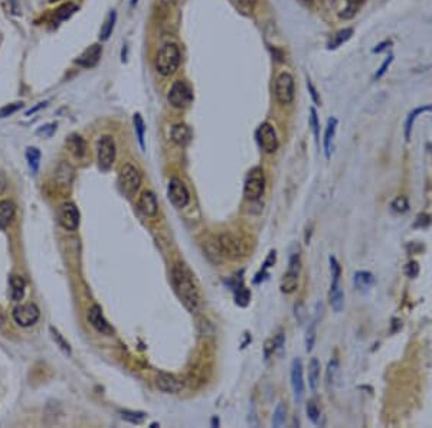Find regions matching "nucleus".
<instances>
[{"label":"nucleus","mask_w":432,"mask_h":428,"mask_svg":"<svg viewBox=\"0 0 432 428\" xmlns=\"http://www.w3.org/2000/svg\"><path fill=\"white\" fill-rule=\"evenodd\" d=\"M337 373H339V361L336 358H333L327 365V381L328 384H336Z\"/></svg>","instance_id":"42"},{"label":"nucleus","mask_w":432,"mask_h":428,"mask_svg":"<svg viewBox=\"0 0 432 428\" xmlns=\"http://www.w3.org/2000/svg\"><path fill=\"white\" fill-rule=\"evenodd\" d=\"M77 10H78V6L74 5V3L65 5V6H62V8L56 12V22H62L65 19H68V17L71 16L74 12H77Z\"/></svg>","instance_id":"39"},{"label":"nucleus","mask_w":432,"mask_h":428,"mask_svg":"<svg viewBox=\"0 0 432 428\" xmlns=\"http://www.w3.org/2000/svg\"><path fill=\"white\" fill-rule=\"evenodd\" d=\"M15 205L10 201L0 202V229H6L15 218Z\"/></svg>","instance_id":"25"},{"label":"nucleus","mask_w":432,"mask_h":428,"mask_svg":"<svg viewBox=\"0 0 432 428\" xmlns=\"http://www.w3.org/2000/svg\"><path fill=\"white\" fill-rule=\"evenodd\" d=\"M49 331H51V336H52V339H54V342H55L56 345L61 347L66 355H71V346H69V343L64 339V336L56 330L55 327H49Z\"/></svg>","instance_id":"36"},{"label":"nucleus","mask_w":432,"mask_h":428,"mask_svg":"<svg viewBox=\"0 0 432 428\" xmlns=\"http://www.w3.org/2000/svg\"><path fill=\"white\" fill-rule=\"evenodd\" d=\"M265 192L264 172L259 168H255L249 172L248 178L244 185V196L248 201H258Z\"/></svg>","instance_id":"8"},{"label":"nucleus","mask_w":432,"mask_h":428,"mask_svg":"<svg viewBox=\"0 0 432 428\" xmlns=\"http://www.w3.org/2000/svg\"><path fill=\"white\" fill-rule=\"evenodd\" d=\"M156 385L164 394H177L183 389V382L179 379L177 376L166 372H159L157 378H156Z\"/></svg>","instance_id":"17"},{"label":"nucleus","mask_w":432,"mask_h":428,"mask_svg":"<svg viewBox=\"0 0 432 428\" xmlns=\"http://www.w3.org/2000/svg\"><path fill=\"white\" fill-rule=\"evenodd\" d=\"M172 284L183 306L190 313H196L200 306V294L190 271L184 264H175L172 267Z\"/></svg>","instance_id":"1"},{"label":"nucleus","mask_w":432,"mask_h":428,"mask_svg":"<svg viewBox=\"0 0 432 428\" xmlns=\"http://www.w3.org/2000/svg\"><path fill=\"white\" fill-rule=\"evenodd\" d=\"M218 425H219V420L213 417V418H212V427H218Z\"/></svg>","instance_id":"59"},{"label":"nucleus","mask_w":432,"mask_h":428,"mask_svg":"<svg viewBox=\"0 0 432 428\" xmlns=\"http://www.w3.org/2000/svg\"><path fill=\"white\" fill-rule=\"evenodd\" d=\"M388 45H391V42H389V41L382 42V43H379V45H377L376 48H373V51H372V52H373V54H379V52H382L383 49L388 48Z\"/></svg>","instance_id":"54"},{"label":"nucleus","mask_w":432,"mask_h":428,"mask_svg":"<svg viewBox=\"0 0 432 428\" xmlns=\"http://www.w3.org/2000/svg\"><path fill=\"white\" fill-rule=\"evenodd\" d=\"M425 113H432V104H426L424 105V107H418L414 111H411V113L408 114V117H406V120H405V129H403V131H405V138H406V140L411 138V133H412V129H414V124H415L416 118Z\"/></svg>","instance_id":"23"},{"label":"nucleus","mask_w":432,"mask_h":428,"mask_svg":"<svg viewBox=\"0 0 432 428\" xmlns=\"http://www.w3.org/2000/svg\"><path fill=\"white\" fill-rule=\"evenodd\" d=\"M392 210H395L396 213H406L409 210V202L405 196H398L393 199L392 205H391Z\"/></svg>","instance_id":"40"},{"label":"nucleus","mask_w":432,"mask_h":428,"mask_svg":"<svg viewBox=\"0 0 432 428\" xmlns=\"http://www.w3.org/2000/svg\"><path fill=\"white\" fill-rule=\"evenodd\" d=\"M137 2H138V0H131V6H134Z\"/></svg>","instance_id":"60"},{"label":"nucleus","mask_w":432,"mask_h":428,"mask_svg":"<svg viewBox=\"0 0 432 428\" xmlns=\"http://www.w3.org/2000/svg\"><path fill=\"white\" fill-rule=\"evenodd\" d=\"M256 140L258 143L261 146V149L264 150L265 153L272 154L275 153L278 150V137H277V133H275V129L272 127V124L270 123H262L258 130H256Z\"/></svg>","instance_id":"12"},{"label":"nucleus","mask_w":432,"mask_h":428,"mask_svg":"<svg viewBox=\"0 0 432 428\" xmlns=\"http://www.w3.org/2000/svg\"><path fill=\"white\" fill-rule=\"evenodd\" d=\"M235 299H236V304H239V306L245 307L249 303V300H251V293H249L248 289H245V287H241V289H238V290H236Z\"/></svg>","instance_id":"43"},{"label":"nucleus","mask_w":432,"mask_h":428,"mask_svg":"<svg viewBox=\"0 0 432 428\" xmlns=\"http://www.w3.org/2000/svg\"><path fill=\"white\" fill-rule=\"evenodd\" d=\"M10 287H12V299L13 301H19L23 299L25 287L26 283L20 275H12L10 277Z\"/></svg>","instance_id":"29"},{"label":"nucleus","mask_w":432,"mask_h":428,"mask_svg":"<svg viewBox=\"0 0 432 428\" xmlns=\"http://www.w3.org/2000/svg\"><path fill=\"white\" fill-rule=\"evenodd\" d=\"M65 145L69 149V152H71L75 157H78V159L84 157L85 153H87V143H85V140L81 137V136H78V134H71L69 137L66 138Z\"/></svg>","instance_id":"22"},{"label":"nucleus","mask_w":432,"mask_h":428,"mask_svg":"<svg viewBox=\"0 0 432 428\" xmlns=\"http://www.w3.org/2000/svg\"><path fill=\"white\" fill-rule=\"evenodd\" d=\"M300 273H301V258L298 251L291 252L290 259H288V268L285 271V274L281 280V291L290 294L293 291H296L297 286H298V278H300Z\"/></svg>","instance_id":"6"},{"label":"nucleus","mask_w":432,"mask_h":428,"mask_svg":"<svg viewBox=\"0 0 432 428\" xmlns=\"http://www.w3.org/2000/svg\"><path fill=\"white\" fill-rule=\"evenodd\" d=\"M12 316H13V320L19 326L29 327V326H33L39 320L40 312L36 304L28 303V304H20V306L15 307L13 312H12Z\"/></svg>","instance_id":"14"},{"label":"nucleus","mask_w":432,"mask_h":428,"mask_svg":"<svg viewBox=\"0 0 432 428\" xmlns=\"http://www.w3.org/2000/svg\"><path fill=\"white\" fill-rule=\"evenodd\" d=\"M275 352V345H274V339H270L265 342L264 346V355L265 359H270V356Z\"/></svg>","instance_id":"49"},{"label":"nucleus","mask_w":432,"mask_h":428,"mask_svg":"<svg viewBox=\"0 0 432 428\" xmlns=\"http://www.w3.org/2000/svg\"><path fill=\"white\" fill-rule=\"evenodd\" d=\"M133 123H134V130H136L137 138H138V145L141 149H146V143H144V134H146V124H144L143 117L141 114L136 113L133 115Z\"/></svg>","instance_id":"32"},{"label":"nucleus","mask_w":432,"mask_h":428,"mask_svg":"<svg viewBox=\"0 0 432 428\" xmlns=\"http://www.w3.org/2000/svg\"><path fill=\"white\" fill-rule=\"evenodd\" d=\"M275 259H277V252H275V251H271V252H270V255H268V258L265 259L264 270H267V268H270V267L274 266V264H275Z\"/></svg>","instance_id":"51"},{"label":"nucleus","mask_w":432,"mask_h":428,"mask_svg":"<svg viewBox=\"0 0 432 428\" xmlns=\"http://www.w3.org/2000/svg\"><path fill=\"white\" fill-rule=\"evenodd\" d=\"M172 140L179 146H187L192 140V130L183 123L175 124L172 129Z\"/></svg>","instance_id":"21"},{"label":"nucleus","mask_w":432,"mask_h":428,"mask_svg":"<svg viewBox=\"0 0 432 428\" xmlns=\"http://www.w3.org/2000/svg\"><path fill=\"white\" fill-rule=\"evenodd\" d=\"M6 187H8V179H6L3 172H0V195L6 191Z\"/></svg>","instance_id":"53"},{"label":"nucleus","mask_w":432,"mask_h":428,"mask_svg":"<svg viewBox=\"0 0 432 428\" xmlns=\"http://www.w3.org/2000/svg\"><path fill=\"white\" fill-rule=\"evenodd\" d=\"M238 2H239L242 6H248V8L249 6H254L256 3V0H238Z\"/></svg>","instance_id":"55"},{"label":"nucleus","mask_w":432,"mask_h":428,"mask_svg":"<svg viewBox=\"0 0 432 428\" xmlns=\"http://www.w3.org/2000/svg\"><path fill=\"white\" fill-rule=\"evenodd\" d=\"M393 55H389V57L386 58V59H385L383 61V64L380 65V68H379V71H377L376 73V75H375V78H376V80H379V78H382V77H383L385 74H386V71H388V68H389V66H391V64H392L393 62Z\"/></svg>","instance_id":"45"},{"label":"nucleus","mask_w":432,"mask_h":428,"mask_svg":"<svg viewBox=\"0 0 432 428\" xmlns=\"http://www.w3.org/2000/svg\"><path fill=\"white\" fill-rule=\"evenodd\" d=\"M160 2L163 6H172V5H175L176 0H160Z\"/></svg>","instance_id":"57"},{"label":"nucleus","mask_w":432,"mask_h":428,"mask_svg":"<svg viewBox=\"0 0 432 428\" xmlns=\"http://www.w3.org/2000/svg\"><path fill=\"white\" fill-rule=\"evenodd\" d=\"M118 185L123 189L124 194L128 196H133L141 186V175L136 169V166H133L131 163L124 164L120 170L118 175Z\"/></svg>","instance_id":"7"},{"label":"nucleus","mask_w":432,"mask_h":428,"mask_svg":"<svg viewBox=\"0 0 432 428\" xmlns=\"http://www.w3.org/2000/svg\"><path fill=\"white\" fill-rule=\"evenodd\" d=\"M51 3H55V2H59V0H49Z\"/></svg>","instance_id":"62"},{"label":"nucleus","mask_w":432,"mask_h":428,"mask_svg":"<svg viewBox=\"0 0 432 428\" xmlns=\"http://www.w3.org/2000/svg\"><path fill=\"white\" fill-rule=\"evenodd\" d=\"M305 412H307L308 420L311 421L313 424H319V421H320V410H319V407H317V404L314 401H308L307 402Z\"/></svg>","instance_id":"38"},{"label":"nucleus","mask_w":432,"mask_h":428,"mask_svg":"<svg viewBox=\"0 0 432 428\" xmlns=\"http://www.w3.org/2000/svg\"><path fill=\"white\" fill-rule=\"evenodd\" d=\"M167 196L170 199L172 205L175 208H186L189 202H190V194H189V189L186 187L183 182L180 179L177 178H172L170 182H169V187H167Z\"/></svg>","instance_id":"10"},{"label":"nucleus","mask_w":432,"mask_h":428,"mask_svg":"<svg viewBox=\"0 0 432 428\" xmlns=\"http://www.w3.org/2000/svg\"><path fill=\"white\" fill-rule=\"evenodd\" d=\"M180 51L175 43H166L163 45L156 58V69L163 75L169 77L176 73L179 65H180Z\"/></svg>","instance_id":"2"},{"label":"nucleus","mask_w":432,"mask_h":428,"mask_svg":"<svg viewBox=\"0 0 432 428\" xmlns=\"http://www.w3.org/2000/svg\"><path fill=\"white\" fill-rule=\"evenodd\" d=\"M157 425H159V424H157V422H153V424H152V428H156V427H157Z\"/></svg>","instance_id":"61"},{"label":"nucleus","mask_w":432,"mask_h":428,"mask_svg":"<svg viewBox=\"0 0 432 428\" xmlns=\"http://www.w3.org/2000/svg\"><path fill=\"white\" fill-rule=\"evenodd\" d=\"M137 208L143 213L144 217L147 218H154L159 212V203H157V198L156 195L153 194L152 191H144L143 194L140 195L138 202H137Z\"/></svg>","instance_id":"18"},{"label":"nucleus","mask_w":432,"mask_h":428,"mask_svg":"<svg viewBox=\"0 0 432 428\" xmlns=\"http://www.w3.org/2000/svg\"><path fill=\"white\" fill-rule=\"evenodd\" d=\"M310 126H311L313 134L316 137V141L319 143V138H320V122H319V115H317L316 108L310 110Z\"/></svg>","instance_id":"41"},{"label":"nucleus","mask_w":432,"mask_h":428,"mask_svg":"<svg viewBox=\"0 0 432 428\" xmlns=\"http://www.w3.org/2000/svg\"><path fill=\"white\" fill-rule=\"evenodd\" d=\"M285 420H287V407L282 404L277 405L275 408V412H274V417H272V427L280 428L285 424Z\"/></svg>","instance_id":"34"},{"label":"nucleus","mask_w":432,"mask_h":428,"mask_svg":"<svg viewBox=\"0 0 432 428\" xmlns=\"http://www.w3.org/2000/svg\"><path fill=\"white\" fill-rule=\"evenodd\" d=\"M319 384H320V362L317 361V358H311L308 364V387L313 392H316Z\"/></svg>","instance_id":"26"},{"label":"nucleus","mask_w":432,"mask_h":428,"mask_svg":"<svg viewBox=\"0 0 432 428\" xmlns=\"http://www.w3.org/2000/svg\"><path fill=\"white\" fill-rule=\"evenodd\" d=\"M353 283L360 293H366L375 286L376 280H375V275L372 274L370 271H357V273H354Z\"/></svg>","instance_id":"20"},{"label":"nucleus","mask_w":432,"mask_h":428,"mask_svg":"<svg viewBox=\"0 0 432 428\" xmlns=\"http://www.w3.org/2000/svg\"><path fill=\"white\" fill-rule=\"evenodd\" d=\"M405 273H406V275L411 277V278H415L416 275L419 274V266H418V263H416V261H411L408 266H406Z\"/></svg>","instance_id":"47"},{"label":"nucleus","mask_w":432,"mask_h":428,"mask_svg":"<svg viewBox=\"0 0 432 428\" xmlns=\"http://www.w3.org/2000/svg\"><path fill=\"white\" fill-rule=\"evenodd\" d=\"M353 28H346V29H342V31H339V32L333 36V39L328 42V49H336L339 48L340 45H343L344 42H347L350 38H352L353 35Z\"/></svg>","instance_id":"30"},{"label":"nucleus","mask_w":432,"mask_h":428,"mask_svg":"<svg viewBox=\"0 0 432 428\" xmlns=\"http://www.w3.org/2000/svg\"><path fill=\"white\" fill-rule=\"evenodd\" d=\"M5 324H6V316H5V313H3V310L0 308V329H2Z\"/></svg>","instance_id":"56"},{"label":"nucleus","mask_w":432,"mask_h":428,"mask_svg":"<svg viewBox=\"0 0 432 428\" xmlns=\"http://www.w3.org/2000/svg\"><path fill=\"white\" fill-rule=\"evenodd\" d=\"M121 418L124 421H128V422H131V424H141L144 420H146V417H147V414L143 411H130V410H124V411H121Z\"/></svg>","instance_id":"35"},{"label":"nucleus","mask_w":432,"mask_h":428,"mask_svg":"<svg viewBox=\"0 0 432 428\" xmlns=\"http://www.w3.org/2000/svg\"><path fill=\"white\" fill-rule=\"evenodd\" d=\"M291 387H293V394L297 404H301L304 399L305 385L304 378H303V362L300 358H297L291 364Z\"/></svg>","instance_id":"15"},{"label":"nucleus","mask_w":432,"mask_h":428,"mask_svg":"<svg viewBox=\"0 0 432 428\" xmlns=\"http://www.w3.org/2000/svg\"><path fill=\"white\" fill-rule=\"evenodd\" d=\"M205 252L213 264H221L225 258L218 241H208L205 244Z\"/></svg>","instance_id":"27"},{"label":"nucleus","mask_w":432,"mask_h":428,"mask_svg":"<svg viewBox=\"0 0 432 428\" xmlns=\"http://www.w3.org/2000/svg\"><path fill=\"white\" fill-rule=\"evenodd\" d=\"M337 118L336 117H331L327 120V127H326V133H324V140H323V147H324V154H326V159H330L331 156V143H333V138H334V134H336L337 130Z\"/></svg>","instance_id":"24"},{"label":"nucleus","mask_w":432,"mask_h":428,"mask_svg":"<svg viewBox=\"0 0 432 428\" xmlns=\"http://www.w3.org/2000/svg\"><path fill=\"white\" fill-rule=\"evenodd\" d=\"M284 342H285V336L284 333L280 331L275 338H274V345H275V350H281L282 346H284Z\"/></svg>","instance_id":"50"},{"label":"nucleus","mask_w":432,"mask_h":428,"mask_svg":"<svg viewBox=\"0 0 432 428\" xmlns=\"http://www.w3.org/2000/svg\"><path fill=\"white\" fill-rule=\"evenodd\" d=\"M316 335H317V323L311 322V324L307 327V333H305V350L311 352L314 343H316Z\"/></svg>","instance_id":"37"},{"label":"nucleus","mask_w":432,"mask_h":428,"mask_svg":"<svg viewBox=\"0 0 432 428\" xmlns=\"http://www.w3.org/2000/svg\"><path fill=\"white\" fill-rule=\"evenodd\" d=\"M48 105V101H42V103H39L38 105H35L33 108H31V110H28L26 111V115H32V114H35L36 111H39L40 108H45Z\"/></svg>","instance_id":"52"},{"label":"nucleus","mask_w":432,"mask_h":428,"mask_svg":"<svg viewBox=\"0 0 432 428\" xmlns=\"http://www.w3.org/2000/svg\"><path fill=\"white\" fill-rule=\"evenodd\" d=\"M58 221L68 231H77L80 228L81 215L77 205L72 202H65L58 209Z\"/></svg>","instance_id":"13"},{"label":"nucleus","mask_w":432,"mask_h":428,"mask_svg":"<svg viewBox=\"0 0 432 428\" xmlns=\"http://www.w3.org/2000/svg\"><path fill=\"white\" fill-rule=\"evenodd\" d=\"M298 2H301V3H303V5H305V6H311L314 0H298Z\"/></svg>","instance_id":"58"},{"label":"nucleus","mask_w":432,"mask_h":428,"mask_svg":"<svg viewBox=\"0 0 432 428\" xmlns=\"http://www.w3.org/2000/svg\"><path fill=\"white\" fill-rule=\"evenodd\" d=\"M330 273H331V286H330V293H328V300H330V306L331 308L340 313L343 308L344 303V291L342 284H340V277H342V267L340 263L337 261L336 257H330Z\"/></svg>","instance_id":"3"},{"label":"nucleus","mask_w":432,"mask_h":428,"mask_svg":"<svg viewBox=\"0 0 432 428\" xmlns=\"http://www.w3.org/2000/svg\"><path fill=\"white\" fill-rule=\"evenodd\" d=\"M275 97L280 104H291L294 100V78L288 73H281L275 80Z\"/></svg>","instance_id":"11"},{"label":"nucleus","mask_w":432,"mask_h":428,"mask_svg":"<svg viewBox=\"0 0 432 428\" xmlns=\"http://www.w3.org/2000/svg\"><path fill=\"white\" fill-rule=\"evenodd\" d=\"M26 160L29 163V168L33 173H36L39 169V162H40V152L39 149L36 147H28L26 150Z\"/></svg>","instance_id":"33"},{"label":"nucleus","mask_w":432,"mask_h":428,"mask_svg":"<svg viewBox=\"0 0 432 428\" xmlns=\"http://www.w3.org/2000/svg\"><path fill=\"white\" fill-rule=\"evenodd\" d=\"M307 88H308V91H310V96H311L313 101H314V104L316 105H320L321 104V100L320 97H319V94H317V89H316V87L313 85V82L307 78Z\"/></svg>","instance_id":"48"},{"label":"nucleus","mask_w":432,"mask_h":428,"mask_svg":"<svg viewBox=\"0 0 432 428\" xmlns=\"http://www.w3.org/2000/svg\"><path fill=\"white\" fill-rule=\"evenodd\" d=\"M23 107V103H13V104L5 105L3 108H0V117H8L12 115L13 113H16L17 110H20Z\"/></svg>","instance_id":"44"},{"label":"nucleus","mask_w":432,"mask_h":428,"mask_svg":"<svg viewBox=\"0 0 432 428\" xmlns=\"http://www.w3.org/2000/svg\"><path fill=\"white\" fill-rule=\"evenodd\" d=\"M88 322L89 324H91L98 333H101V335L111 336L112 333H114L112 326L108 323V320L104 317L103 308H101V306H98V304H94V306L89 307Z\"/></svg>","instance_id":"16"},{"label":"nucleus","mask_w":432,"mask_h":428,"mask_svg":"<svg viewBox=\"0 0 432 428\" xmlns=\"http://www.w3.org/2000/svg\"><path fill=\"white\" fill-rule=\"evenodd\" d=\"M366 0H346V8L342 10L340 17L343 19H352L359 12V9L365 5Z\"/></svg>","instance_id":"31"},{"label":"nucleus","mask_w":432,"mask_h":428,"mask_svg":"<svg viewBox=\"0 0 432 428\" xmlns=\"http://www.w3.org/2000/svg\"><path fill=\"white\" fill-rule=\"evenodd\" d=\"M56 130V123H51V124H46V126H42L39 130H38V134H43L45 137H51L54 134V131Z\"/></svg>","instance_id":"46"},{"label":"nucleus","mask_w":432,"mask_h":428,"mask_svg":"<svg viewBox=\"0 0 432 428\" xmlns=\"http://www.w3.org/2000/svg\"><path fill=\"white\" fill-rule=\"evenodd\" d=\"M117 156V147L115 141L110 134H104L98 138L97 141V157H98V164L103 170H110L115 162Z\"/></svg>","instance_id":"5"},{"label":"nucleus","mask_w":432,"mask_h":428,"mask_svg":"<svg viewBox=\"0 0 432 428\" xmlns=\"http://www.w3.org/2000/svg\"><path fill=\"white\" fill-rule=\"evenodd\" d=\"M101 55H103V46L98 45V43H94L89 48L85 49L80 57L75 59V64L80 65L82 68H92L98 64V61L101 59Z\"/></svg>","instance_id":"19"},{"label":"nucleus","mask_w":432,"mask_h":428,"mask_svg":"<svg viewBox=\"0 0 432 428\" xmlns=\"http://www.w3.org/2000/svg\"><path fill=\"white\" fill-rule=\"evenodd\" d=\"M218 244L225 258L239 259L247 254V245L238 235L232 232H222L218 236Z\"/></svg>","instance_id":"4"},{"label":"nucleus","mask_w":432,"mask_h":428,"mask_svg":"<svg viewBox=\"0 0 432 428\" xmlns=\"http://www.w3.org/2000/svg\"><path fill=\"white\" fill-rule=\"evenodd\" d=\"M115 20H117V13H115V10H111L108 13V16L105 17V22L103 23V26H101V31H100V39L101 41L110 39L112 31H114V26H115Z\"/></svg>","instance_id":"28"},{"label":"nucleus","mask_w":432,"mask_h":428,"mask_svg":"<svg viewBox=\"0 0 432 428\" xmlns=\"http://www.w3.org/2000/svg\"><path fill=\"white\" fill-rule=\"evenodd\" d=\"M167 100L175 108H186L193 101L192 89L184 81H175L169 89Z\"/></svg>","instance_id":"9"}]
</instances>
